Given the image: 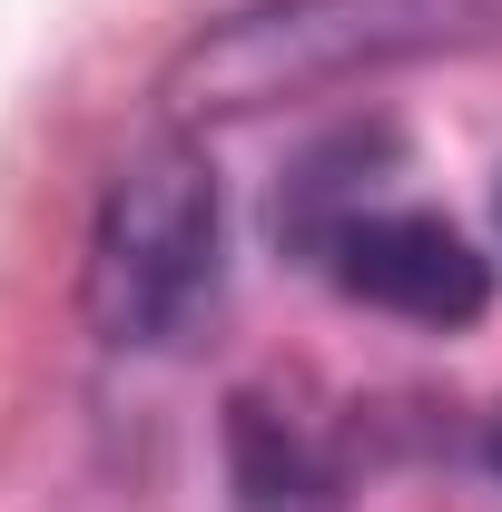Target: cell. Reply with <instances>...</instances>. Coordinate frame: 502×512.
<instances>
[{
	"mask_svg": "<svg viewBox=\"0 0 502 512\" xmlns=\"http://www.w3.org/2000/svg\"><path fill=\"white\" fill-rule=\"evenodd\" d=\"M502 40V0H237L158 69L168 128H227L325 99L345 79Z\"/></svg>",
	"mask_w": 502,
	"mask_h": 512,
	"instance_id": "obj_1",
	"label": "cell"
},
{
	"mask_svg": "<svg viewBox=\"0 0 502 512\" xmlns=\"http://www.w3.org/2000/svg\"><path fill=\"white\" fill-rule=\"evenodd\" d=\"M207 286H217V168L188 128H168L109 168L99 217H89L79 306L109 345H158L197 316Z\"/></svg>",
	"mask_w": 502,
	"mask_h": 512,
	"instance_id": "obj_2",
	"label": "cell"
},
{
	"mask_svg": "<svg viewBox=\"0 0 502 512\" xmlns=\"http://www.w3.org/2000/svg\"><path fill=\"white\" fill-rule=\"evenodd\" d=\"M325 256H335V286L365 296L404 325H473L493 306V266L473 256L463 227H443L424 207H355L325 227Z\"/></svg>",
	"mask_w": 502,
	"mask_h": 512,
	"instance_id": "obj_3",
	"label": "cell"
}]
</instances>
